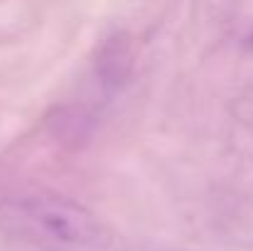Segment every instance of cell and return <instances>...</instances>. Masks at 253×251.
<instances>
[{
  "label": "cell",
  "mask_w": 253,
  "mask_h": 251,
  "mask_svg": "<svg viewBox=\"0 0 253 251\" xmlns=\"http://www.w3.org/2000/svg\"><path fill=\"white\" fill-rule=\"evenodd\" d=\"M30 214L49 239L67 247H93L103 239L93 214L64 197H42L32 202Z\"/></svg>",
  "instance_id": "obj_1"
},
{
  "label": "cell",
  "mask_w": 253,
  "mask_h": 251,
  "mask_svg": "<svg viewBox=\"0 0 253 251\" xmlns=\"http://www.w3.org/2000/svg\"><path fill=\"white\" fill-rule=\"evenodd\" d=\"M246 47H253V32L251 35H246Z\"/></svg>",
  "instance_id": "obj_2"
}]
</instances>
